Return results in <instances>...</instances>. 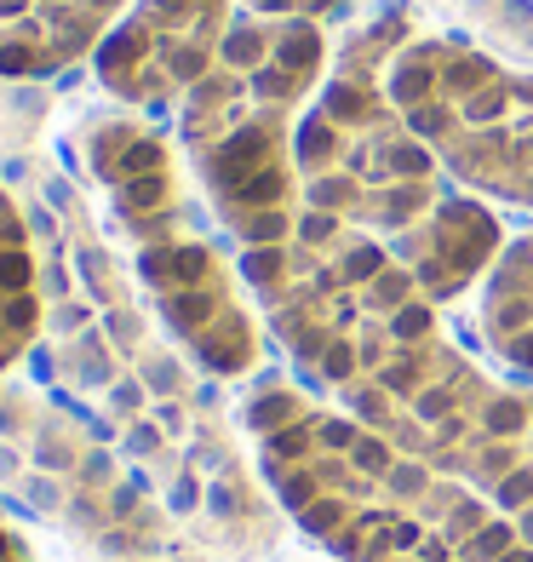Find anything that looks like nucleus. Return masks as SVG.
<instances>
[{
  "label": "nucleus",
  "mask_w": 533,
  "mask_h": 562,
  "mask_svg": "<svg viewBox=\"0 0 533 562\" xmlns=\"http://www.w3.org/2000/svg\"><path fill=\"white\" fill-rule=\"evenodd\" d=\"M321 69L327 35L316 18L241 12L213 69L178 104L184 156L241 252L282 247L304 218L293 121L321 87Z\"/></svg>",
  "instance_id": "obj_1"
},
{
  "label": "nucleus",
  "mask_w": 533,
  "mask_h": 562,
  "mask_svg": "<svg viewBox=\"0 0 533 562\" xmlns=\"http://www.w3.org/2000/svg\"><path fill=\"white\" fill-rule=\"evenodd\" d=\"M401 41H408L401 12L355 35L293 138L304 213L350 229H390L396 241L442 201L430 144L408 126L385 87V64Z\"/></svg>",
  "instance_id": "obj_2"
},
{
  "label": "nucleus",
  "mask_w": 533,
  "mask_h": 562,
  "mask_svg": "<svg viewBox=\"0 0 533 562\" xmlns=\"http://www.w3.org/2000/svg\"><path fill=\"white\" fill-rule=\"evenodd\" d=\"M92 178L110 190L115 218L138 241V276L167 327L201 368L213 373H247L259 356L252 316L241 311L236 276L190 229L184 184H178L172 149L144 121H104L87 133Z\"/></svg>",
  "instance_id": "obj_3"
},
{
  "label": "nucleus",
  "mask_w": 533,
  "mask_h": 562,
  "mask_svg": "<svg viewBox=\"0 0 533 562\" xmlns=\"http://www.w3.org/2000/svg\"><path fill=\"white\" fill-rule=\"evenodd\" d=\"M396 110L470 184L533 207V75L447 35H408L385 64Z\"/></svg>",
  "instance_id": "obj_4"
},
{
  "label": "nucleus",
  "mask_w": 533,
  "mask_h": 562,
  "mask_svg": "<svg viewBox=\"0 0 533 562\" xmlns=\"http://www.w3.org/2000/svg\"><path fill=\"white\" fill-rule=\"evenodd\" d=\"M230 23L236 0H133L98 41L92 75L126 110L184 104L190 87L213 69Z\"/></svg>",
  "instance_id": "obj_5"
},
{
  "label": "nucleus",
  "mask_w": 533,
  "mask_h": 562,
  "mask_svg": "<svg viewBox=\"0 0 533 562\" xmlns=\"http://www.w3.org/2000/svg\"><path fill=\"white\" fill-rule=\"evenodd\" d=\"M133 0H0V75H58L98 53Z\"/></svg>",
  "instance_id": "obj_6"
},
{
  "label": "nucleus",
  "mask_w": 533,
  "mask_h": 562,
  "mask_svg": "<svg viewBox=\"0 0 533 562\" xmlns=\"http://www.w3.org/2000/svg\"><path fill=\"white\" fill-rule=\"evenodd\" d=\"M35 327H41L35 247H30V229H23V213L0 190V373L35 345Z\"/></svg>",
  "instance_id": "obj_7"
},
{
  "label": "nucleus",
  "mask_w": 533,
  "mask_h": 562,
  "mask_svg": "<svg viewBox=\"0 0 533 562\" xmlns=\"http://www.w3.org/2000/svg\"><path fill=\"white\" fill-rule=\"evenodd\" d=\"M488 334L511 368L533 373V236L504 252L488 288Z\"/></svg>",
  "instance_id": "obj_8"
},
{
  "label": "nucleus",
  "mask_w": 533,
  "mask_h": 562,
  "mask_svg": "<svg viewBox=\"0 0 533 562\" xmlns=\"http://www.w3.org/2000/svg\"><path fill=\"white\" fill-rule=\"evenodd\" d=\"M247 12H259V18H321V12H333L339 0H241Z\"/></svg>",
  "instance_id": "obj_9"
},
{
  "label": "nucleus",
  "mask_w": 533,
  "mask_h": 562,
  "mask_svg": "<svg viewBox=\"0 0 533 562\" xmlns=\"http://www.w3.org/2000/svg\"><path fill=\"white\" fill-rule=\"evenodd\" d=\"M0 562H30V551L18 546V533H12V528H0Z\"/></svg>",
  "instance_id": "obj_10"
}]
</instances>
